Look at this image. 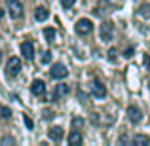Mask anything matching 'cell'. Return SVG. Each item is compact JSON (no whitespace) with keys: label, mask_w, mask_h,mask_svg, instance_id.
<instances>
[{"label":"cell","mask_w":150,"mask_h":146,"mask_svg":"<svg viewBox=\"0 0 150 146\" xmlns=\"http://www.w3.org/2000/svg\"><path fill=\"white\" fill-rule=\"evenodd\" d=\"M91 93H93V97L103 99V97L106 95V87H105V84H103L101 80H93V84H91Z\"/></svg>","instance_id":"6"},{"label":"cell","mask_w":150,"mask_h":146,"mask_svg":"<svg viewBox=\"0 0 150 146\" xmlns=\"http://www.w3.org/2000/svg\"><path fill=\"white\" fill-rule=\"evenodd\" d=\"M51 57H53L51 51H44V53H42V65H48V63L51 61Z\"/></svg>","instance_id":"18"},{"label":"cell","mask_w":150,"mask_h":146,"mask_svg":"<svg viewBox=\"0 0 150 146\" xmlns=\"http://www.w3.org/2000/svg\"><path fill=\"white\" fill-rule=\"evenodd\" d=\"M4 17V10H2V8H0V19H2Z\"/></svg>","instance_id":"26"},{"label":"cell","mask_w":150,"mask_h":146,"mask_svg":"<svg viewBox=\"0 0 150 146\" xmlns=\"http://www.w3.org/2000/svg\"><path fill=\"white\" fill-rule=\"evenodd\" d=\"M30 93H33V95H36V97L44 95V93H46V84L42 80H34L33 85H30Z\"/></svg>","instance_id":"8"},{"label":"cell","mask_w":150,"mask_h":146,"mask_svg":"<svg viewBox=\"0 0 150 146\" xmlns=\"http://www.w3.org/2000/svg\"><path fill=\"white\" fill-rule=\"evenodd\" d=\"M0 59H2V53H0Z\"/></svg>","instance_id":"27"},{"label":"cell","mask_w":150,"mask_h":146,"mask_svg":"<svg viewBox=\"0 0 150 146\" xmlns=\"http://www.w3.org/2000/svg\"><path fill=\"white\" fill-rule=\"evenodd\" d=\"M93 30V23L89 19H80L76 23V32L78 34H89Z\"/></svg>","instance_id":"5"},{"label":"cell","mask_w":150,"mask_h":146,"mask_svg":"<svg viewBox=\"0 0 150 146\" xmlns=\"http://www.w3.org/2000/svg\"><path fill=\"white\" fill-rule=\"evenodd\" d=\"M48 15H50V11L46 10L44 6H38L36 10H34V19H36V21H46Z\"/></svg>","instance_id":"11"},{"label":"cell","mask_w":150,"mask_h":146,"mask_svg":"<svg viewBox=\"0 0 150 146\" xmlns=\"http://www.w3.org/2000/svg\"><path fill=\"white\" fill-rule=\"evenodd\" d=\"M74 2H76V0H61V6L67 10V8H72V6H74Z\"/></svg>","instance_id":"20"},{"label":"cell","mask_w":150,"mask_h":146,"mask_svg":"<svg viewBox=\"0 0 150 146\" xmlns=\"http://www.w3.org/2000/svg\"><path fill=\"white\" fill-rule=\"evenodd\" d=\"M116 59H118V51L112 48V49L108 51V61H110V63H116Z\"/></svg>","instance_id":"19"},{"label":"cell","mask_w":150,"mask_h":146,"mask_svg":"<svg viewBox=\"0 0 150 146\" xmlns=\"http://www.w3.org/2000/svg\"><path fill=\"white\" fill-rule=\"evenodd\" d=\"M112 34H114V25L110 21H105L101 25V40H105V42L112 40Z\"/></svg>","instance_id":"4"},{"label":"cell","mask_w":150,"mask_h":146,"mask_svg":"<svg viewBox=\"0 0 150 146\" xmlns=\"http://www.w3.org/2000/svg\"><path fill=\"white\" fill-rule=\"evenodd\" d=\"M148 142H150V139H148L146 135H135V137L131 139V144H141V146H146Z\"/></svg>","instance_id":"14"},{"label":"cell","mask_w":150,"mask_h":146,"mask_svg":"<svg viewBox=\"0 0 150 146\" xmlns=\"http://www.w3.org/2000/svg\"><path fill=\"white\" fill-rule=\"evenodd\" d=\"M8 10L13 19H19L23 15V4L19 0H8Z\"/></svg>","instance_id":"2"},{"label":"cell","mask_w":150,"mask_h":146,"mask_svg":"<svg viewBox=\"0 0 150 146\" xmlns=\"http://www.w3.org/2000/svg\"><path fill=\"white\" fill-rule=\"evenodd\" d=\"M23 120H25V125H27V127H29V129H33V127H34V123H33V120H30V118H29V116H23Z\"/></svg>","instance_id":"21"},{"label":"cell","mask_w":150,"mask_h":146,"mask_svg":"<svg viewBox=\"0 0 150 146\" xmlns=\"http://www.w3.org/2000/svg\"><path fill=\"white\" fill-rule=\"evenodd\" d=\"M19 72H21V61H19L17 57H11L6 65V74L10 78H13V76H17Z\"/></svg>","instance_id":"1"},{"label":"cell","mask_w":150,"mask_h":146,"mask_svg":"<svg viewBox=\"0 0 150 146\" xmlns=\"http://www.w3.org/2000/svg\"><path fill=\"white\" fill-rule=\"evenodd\" d=\"M139 13L143 15V17H146V19H150V6H148V4H144V6H141Z\"/></svg>","instance_id":"17"},{"label":"cell","mask_w":150,"mask_h":146,"mask_svg":"<svg viewBox=\"0 0 150 146\" xmlns=\"http://www.w3.org/2000/svg\"><path fill=\"white\" fill-rule=\"evenodd\" d=\"M69 144H82V133L80 131H72L69 135Z\"/></svg>","instance_id":"13"},{"label":"cell","mask_w":150,"mask_h":146,"mask_svg":"<svg viewBox=\"0 0 150 146\" xmlns=\"http://www.w3.org/2000/svg\"><path fill=\"white\" fill-rule=\"evenodd\" d=\"M144 65H146V68L150 70V55L148 53H144Z\"/></svg>","instance_id":"25"},{"label":"cell","mask_w":150,"mask_h":146,"mask_svg":"<svg viewBox=\"0 0 150 146\" xmlns=\"http://www.w3.org/2000/svg\"><path fill=\"white\" fill-rule=\"evenodd\" d=\"M67 74H69V70L63 63H55L51 66V78H55V80H63V78H67Z\"/></svg>","instance_id":"3"},{"label":"cell","mask_w":150,"mask_h":146,"mask_svg":"<svg viewBox=\"0 0 150 146\" xmlns=\"http://www.w3.org/2000/svg\"><path fill=\"white\" fill-rule=\"evenodd\" d=\"M13 142H15V140L11 139V137H4V139H2V144H13Z\"/></svg>","instance_id":"23"},{"label":"cell","mask_w":150,"mask_h":146,"mask_svg":"<svg viewBox=\"0 0 150 146\" xmlns=\"http://www.w3.org/2000/svg\"><path fill=\"white\" fill-rule=\"evenodd\" d=\"M50 139L55 140V142H57V140H61L63 139V127H51L50 129Z\"/></svg>","instance_id":"12"},{"label":"cell","mask_w":150,"mask_h":146,"mask_svg":"<svg viewBox=\"0 0 150 146\" xmlns=\"http://www.w3.org/2000/svg\"><path fill=\"white\" fill-rule=\"evenodd\" d=\"M82 123H84V120H80V118H74L72 120V127H80Z\"/></svg>","instance_id":"22"},{"label":"cell","mask_w":150,"mask_h":146,"mask_svg":"<svg viewBox=\"0 0 150 146\" xmlns=\"http://www.w3.org/2000/svg\"><path fill=\"white\" fill-rule=\"evenodd\" d=\"M127 118L131 123H139L141 120H143V112H141L137 106H129L127 108Z\"/></svg>","instance_id":"7"},{"label":"cell","mask_w":150,"mask_h":146,"mask_svg":"<svg viewBox=\"0 0 150 146\" xmlns=\"http://www.w3.org/2000/svg\"><path fill=\"white\" fill-rule=\"evenodd\" d=\"M21 53L25 59H33L34 57V46L33 42H23L21 44Z\"/></svg>","instance_id":"10"},{"label":"cell","mask_w":150,"mask_h":146,"mask_svg":"<svg viewBox=\"0 0 150 146\" xmlns=\"http://www.w3.org/2000/svg\"><path fill=\"white\" fill-rule=\"evenodd\" d=\"M44 36H46V40H48V42H53L55 40V29H46L44 30Z\"/></svg>","instance_id":"16"},{"label":"cell","mask_w":150,"mask_h":146,"mask_svg":"<svg viewBox=\"0 0 150 146\" xmlns=\"http://www.w3.org/2000/svg\"><path fill=\"white\" fill-rule=\"evenodd\" d=\"M69 91H70V87L67 84H59V85H55V91H53V95H51V99H53V101H59V99L65 97Z\"/></svg>","instance_id":"9"},{"label":"cell","mask_w":150,"mask_h":146,"mask_svg":"<svg viewBox=\"0 0 150 146\" xmlns=\"http://www.w3.org/2000/svg\"><path fill=\"white\" fill-rule=\"evenodd\" d=\"M0 118H4V120H10V118H11V110L8 108V106H0Z\"/></svg>","instance_id":"15"},{"label":"cell","mask_w":150,"mask_h":146,"mask_svg":"<svg viewBox=\"0 0 150 146\" xmlns=\"http://www.w3.org/2000/svg\"><path fill=\"white\" fill-rule=\"evenodd\" d=\"M133 51H135V49H133V48H127V49H125V53H124V57H133Z\"/></svg>","instance_id":"24"}]
</instances>
